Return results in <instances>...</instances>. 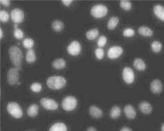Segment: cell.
<instances>
[{
  "instance_id": "32",
  "label": "cell",
  "mask_w": 164,
  "mask_h": 131,
  "mask_svg": "<svg viewBox=\"0 0 164 131\" xmlns=\"http://www.w3.org/2000/svg\"><path fill=\"white\" fill-rule=\"evenodd\" d=\"M107 39L106 37L104 35L100 36L97 43V45L100 47L104 46L106 44Z\"/></svg>"
},
{
  "instance_id": "8",
  "label": "cell",
  "mask_w": 164,
  "mask_h": 131,
  "mask_svg": "<svg viewBox=\"0 0 164 131\" xmlns=\"http://www.w3.org/2000/svg\"><path fill=\"white\" fill-rule=\"evenodd\" d=\"M11 16L12 21L15 23L22 22L24 19L23 12L19 8H15L12 10L11 12Z\"/></svg>"
},
{
  "instance_id": "20",
  "label": "cell",
  "mask_w": 164,
  "mask_h": 131,
  "mask_svg": "<svg viewBox=\"0 0 164 131\" xmlns=\"http://www.w3.org/2000/svg\"><path fill=\"white\" fill-rule=\"evenodd\" d=\"M49 131H67V128L64 124L59 122L53 124Z\"/></svg>"
},
{
  "instance_id": "1",
  "label": "cell",
  "mask_w": 164,
  "mask_h": 131,
  "mask_svg": "<svg viewBox=\"0 0 164 131\" xmlns=\"http://www.w3.org/2000/svg\"><path fill=\"white\" fill-rule=\"evenodd\" d=\"M9 54L10 60L15 67L20 70L23 58L22 52L21 49L18 47L13 46L10 47Z\"/></svg>"
},
{
  "instance_id": "9",
  "label": "cell",
  "mask_w": 164,
  "mask_h": 131,
  "mask_svg": "<svg viewBox=\"0 0 164 131\" xmlns=\"http://www.w3.org/2000/svg\"><path fill=\"white\" fill-rule=\"evenodd\" d=\"M81 50V45L80 43L77 41H72L67 48L68 53L73 56L78 55L80 53Z\"/></svg>"
},
{
  "instance_id": "4",
  "label": "cell",
  "mask_w": 164,
  "mask_h": 131,
  "mask_svg": "<svg viewBox=\"0 0 164 131\" xmlns=\"http://www.w3.org/2000/svg\"><path fill=\"white\" fill-rule=\"evenodd\" d=\"M7 110L9 113L13 117L20 118L22 116L23 112L19 105L14 102L9 103L7 105Z\"/></svg>"
},
{
  "instance_id": "35",
  "label": "cell",
  "mask_w": 164,
  "mask_h": 131,
  "mask_svg": "<svg viewBox=\"0 0 164 131\" xmlns=\"http://www.w3.org/2000/svg\"><path fill=\"white\" fill-rule=\"evenodd\" d=\"M14 36L16 39H21L24 36V33L21 30L17 28L15 29Z\"/></svg>"
},
{
  "instance_id": "13",
  "label": "cell",
  "mask_w": 164,
  "mask_h": 131,
  "mask_svg": "<svg viewBox=\"0 0 164 131\" xmlns=\"http://www.w3.org/2000/svg\"><path fill=\"white\" fill-rule=\"evenodd\" d=\"M124 112L126 117L129 119H134L136 115V111L132 106L127 105L124 108Z\"/></svg>"
},
{
  "instance_id": "14",
  "label": "cell",
  "mask_w": 164,
  "mask_h": 131,
  "mask_svg": "<svg viewBox=\"0 0 164 131\" xmlns=\"http://www.w3.org/2000/svg\"><path fill=\"white\" fill-rule=\"evenodd\" d=\"M139 110L145 114H149L152 110V107L151 104L146 101L141 102L139 105Z\"/></svg>"
},
{
  "instance_id": "11",
  "label": "cell",
  "mask_w": 164,
  "mask_h": 131,
  "mask_svg": "<svg viewBox=\"0 0 164 131\" xmlns=\"http://www.w3.org/2000/svg\"><path fill=\"white\" fill-rule=\"evenodd\" d=\"M123 78L125 82L127 84H132L134 81L135 75L131 68L126 67L124 68L123 73Z\"/></svg>"
},
{
  "instance_id": "24",
  "label": "cell",
  "mask_w": 164,
  "mask_h": 131,
  "mask_svg": "<svg viewBox=\"0 0 164 131\" xmlns=\"http://www.w3.org/2000/svg\"><path fill=\"white\" fill-rule=\"evenodd\" d=\"M52 27L54 31L56 32H59L64 28V24L61 21L56 20L53 22Z\"/></svg>"
},
{
  "instance_id": "6",
  "label": "cell",
  "mask_w": 164,
  "mask_h": 131,
  "mask_svg": "<svg viewBox=\"0 0 164 131\" xmlns=\"http://www.w3.org/2000/svg\"><path fill=\"white\" fill-rule=\"evenodd\" d=\"M77 104L76 98L72 96L66 97L62 103V107L64 110L67 111H70L75 109Z\"/></svg>"
},
{
  "instance_id": "26",
  "label": "cell",
  "mask_w": 164,
  "mask_h": 131,
  "mask_svg": "<svg viewBox=\"0 0 164 131\" xmlns=\"http://www.w3.org/2000/svg\"><path fill=\"white\" fill-rule=\"evenodd\" d=\"M121 110L117 106H115L111 109L110 112V116L113 119H116L120 115Z\"/></svg>"
},
{
  "instance_id": "27",
  "label": "cell",
  "mask_w": 164,
  "mask_h": 131,
  "mask_svg": "<svg viewBox=\"0 0 164 131\" xmlns=\"http://www.w3.org/2000/svg\"><path fill=\"white\" fill-rule=\"evenodd\" d=\"M151 47L153 51L155 53H159L161 50L162 45L158 41H154L152 43Z\"/></svg>"
},
{
  "instance_id": "36",
  "label": "cell",
  "mask_w": 164,
  "mask_h": 131,
  "mask_svg": "<svg viewBox=\"0 0 164 131\" xmlns=\"http://www.w3.org/2000/svg\"><path fill=\"white\" fill-rule=\"evenodd\" d=\"M0 2L2 5L7 7L9 6L10 4V1L8 0H1Z\"/></svg>"
},
{
  "instance_id": "31",
  "label": "cell",
  "mask_w": 164,
  "mask_h": 131,
  "mask_svg": "<svg viewBox=\"0 0 164 131\" xmlns=\"http://www.w3.org/2000/svg\"><path fill=\"white\" fill-rule=\"evenodd\" d=\"M95 53L96 58L98 59L101 60L104 57V50L101 48H97L96 49Z\"/></svg>"
},
{
  "instance_id": "38",
  "label": "cell",
  "mask_w": 164,
  "mask_h": 131,
  "mask_svg": "<svg viewBox=\"0 0 164 131\" xmlns=\"http://www.w3.org/2000/svg\"><path fill=\"white\" fill-rule=\"evenodd\" d=\"M120 131H132V130L129 128L125 127L121 129Z\"/></svg>"
},
{
  "instance_id": "30",
  "label": "cell",
  "mask_w": 164,
  "mask_h": 131,
  "mask_svg": "<svg viewBox=\"0 0 164 131\" xmlns=\"http://www.w3.org/2000/svg\"><path fill=\"white\" fill-rule=\"evenodd\" d=\"M9 16L8 12L5 10L0 11V20L3 22H6L9 20Z\"/></svg>"
},
{
  "instance_id": "17",
  "label": "cell",
  "mask_w": 164,
  "mask_h": 131,
  "mask_svg": "<svg viewBox=\"0 0 164 131\" xmlns=\"http://www.w3.org/2000/svg\"><path fill=\"white\" fill-rule=\"evenodd\" d=\"M66 65L65 60L63 58H58L54 60L52 63L53 67L57 70H60L64 68Z\"/></svg>"
},
{
  "instance_id": "40",
  "label": "cell",
  "mask_w": 164,
  "mask_h": 131,
  "mask_svg": "<svg viewBox=\"0 0 164 131\" xmlns=\"http://www.w3.org/2000/svg\"><path fill=\"white\" fill-rule=\"evenodd\" d=\"M87 131H96V129L93 127L89 128Z\"/></svg>"
},
{
  "instance_id": "12",
  "label": "cell",
  "mask_w": 164,
  "mask_h": 131,
  "mask_svg": "<svg viewBox=\"0 0 164 131\" xmlns=\"http://www.w3.org/2000/svg\"><path fill=\"white\" fill-rule=\"evenodd\" d=\"M150 89L155 94L160 93L162 90V85L161 81L157 79L153 80L151 83Z\"/></svg>"
},
{
  "instance_id": "42",
  "label": "cell",
  "mask_w": 164,
  "mask_h": 131,
  "mask_svg": "<svg viewBox=\"0 0 164 131\" xmlns=\"http://www.w3.org/2000/svg\"><path fill=\"white\" fill-rule=\"evenodd\" d=\"M17 26L18 25L17 24H16L14 26V27L15 29H16L17 28Z\"/></svg>"
},
{
  "instance_id": "29",
  "label": "cell",
  "mask_w": 164,
  "mask_h": 131,
  "mask_svg": "<svg viewBox=\"0 0 164 131\" xmlns=\"http://www.w3.org/2000/svg\"><path fill=\"white\" fill-rule=\"evenodd\" d=\"M120 5L121 7L126 11L130 10L132 7L131 2L128 1H121L120 2Z\"/></svg>"
},
{
  "instance_id": "23",
  "label": "cell",
  "mask_w": 164,
  "mask_h": 131,
  "mask_svg": "<svg viewBox=\"0 0 164 131\" xmlns=\"http://www.w3.org/2000/svg\"><path fill=\"white\" fill-rule=\"evenodd\" d=\"M99 34V30L97 29H94L87 31L86 33V36L88 40H93L98 36Z\"/></svg>"
},
{
  "instance_id": "16",
  "label": "cell",
  "mask_w": 164,
  "mask_h": 131,
  "mask_svg": "<svg viewBox=\"0 0 164 131\" xmlns=\"http://www.w3.org/2000/svg\"><path fill=\"white\" fill-rule=\"evenodd\" d=\"M153 11L155 15L160 20L164 21V7L157 5L154 6Z\"/></svg>"
},
{
  "instance_id": "33",
  "label": "cell",
  "mask_w": 164,
  "mask_h": 131,
  "mask_svg": "<svg viewBox=\"0 0 164 131\" xmlns=\"http://www.w3.org/2000/svg\"><path fill=\"white\" fill-rule=\"evenodd\" d=\"M135 34L134 30L131 28H126L123 32V35L126 37H132Z\"/></svg>"
},
{
  "instance_id": "41",
  "label": "cell",
  "mask_w": 164,
  "mask_h": 131,
  "mask_svg": "<svg viewBox=\"0 0 164 131\" xmlns=\"http://www.w3.org/2000/svg\"><path fill=\"white\" fill-rule=\"evenodd\" d=\"M162 131H164V123H163L161 127Z\"/></svg>"
},
{
  "instance_id": "39",
  "label": "cell",
  "mask_w": 164,
  "mask_h": 131,
  "mask_svg": "<svg viewBox=\"0 0 164 131\" xmlns=\"http://www.w3.org/2000/svg\"><path fill=\"white\" fill-rule=\"evenodd\" d=\"M3 36V32L2 29L1 28L0 29V38L2 39Z\"/></svg>"
},
{
  "instance_id": "7",
  "label": "cell",
  "mask_w": 164,
  "mask_h": 131,
  "mask_svg": "<svg viewBox=\"0 0 164 131\" xmlns=\"http://www.w3.org/2000/svg\"><path fill=\"white\" fill-rule=\"evenodd\" d=\"M40 104L42 107L48 110H55L58 108L57 103L51 99L42 98L40 100Z\"/></svg>"
},
{
  "instance_id": "28",
  "label": "cell",
  "mask_w": 164,
  "mask_h": 131,
  "mask_svg": "<svg viewBox=\"0 0 164 131\" xmlns=\"http://www.w3.org/2000/svg\"><path fill=\"white\" fill-rule=\"evenodd\" d=\"M34 44V41L31 38H26L23 41V44L24 48L28 49H31Z\"/></svg>"
},
{
  "instance_id": "25",
  "label": "cell",
  "mask_w": 164,
  "mask_h": 131,
  "mask_svg": "<svg viewBox=\"0 0 164 131\" xmlns=\"http://www.w3.org/2000/svg\"><path fill=\"white\" fill-rule=\"evenodd\" d=\"M119 18L116 16L111 17L109 21L107 27L109 29L112 30L116 28L119 22Z\"/></svg>"
},
{
  "instance_id": "3",
  "label": "cell",
  "mask_w": 164,
  "mask_h": 131,
  "mask_svg": "<svg viewBox=\"0 0 164 131\" xmlns=\"http://www.w3.org/2000/svg\"><path fill=\"white\" fill-rule=\"evenodd\" d=\"M91 14L94 17L100 18L105 16L108 12L106 6L102 4L96 5L91 9Z\"/></svg>"
},
{
  "instance_id": "37",
  "label": "cell",
  "mask_w": 164,
  "mask_h": 131,
  "mask_svg": "<svg viewBox=\"0 0 164 131\" xmlns=\"http://www.w3.org/2000/svg\"><path fill=\"white\" fill-rule=\"evenodd\" d=\"M62 2L63 4L66 6H69L72 2V1H66V0H63L62 1Z\"/></svg>"
},
{
  "instance_id": "18",
  "label": "cell",
  "mask_w": 164,
  "mask_h": 131,
  "mask_svg": "<svg viewBox=\"0 0 164 131\" xmlns=\"http://www.w3.org/2000/svg\"><path fill=\"white\" fill-rule=\"evenodd\" d=\"M134 66L137 70L140 71H144L146 66L143 60L141 58L136 59L134 62Z\"/></svg>"
},
{
  "instance_id": "2",
  "label": "cell",
  "mask_w": 164,
  "mask_h": 131,
  "mask_svg": "<svg viewBox=\"0 0 164 131\" xmlns=\"http://www.w3.org/2000/svg\"><path fill=\"white\" fill-rule=\"evenodd\" d=\"M66 81L61 76H52L48 78L47 84L48 87L53 90H59L62 88L65 85Z\"/></svg>"
},
{
  "instance_id": "22",
  "label": "cell",
  "mask_w": 164,
  "mask_h": 131,
  "mask_svg": "<svg viewBox=\"0 0 164 131\" xmlns=\"http://www.w3.org/2000/svg\"><path fill=\"white\" fill-rule=\"evenodd\" d=\"M38 106L35 104H34L29 107L27 110V114L30 117H34L37 115L38 113Z\"/></svg>"
},
{
  "instance_id": "15",
  "label": "cell",
  "mask_w": 164,
  "mask_h": 131,
  "mask_svg": "<svg viewBox=\"0 0 164 131\" xmlns=\"http://www.w3.org/2000/svg\"><path fill=\"white\" fill-rule=\"evenodd\" d=\"M89 112L90 115L96 118H100L103 115L102 110L95 105H92L90 107Z\"/></svg>"
},
{
  "instance_id": "34",
  "label": "cell",
  "mask_w": 164,
  "mask_h": 131,
  "mask_svg": "<svg viewBox=\"0 0 164 131\" xmlns=\"http://www.w3.org/2000/svg\"><path fill=\"white\" fill-rule=\"evenodd\" d=\"M30 88H31V90L33 92H38L41 91L42 86L39 83H35L31 85Z\"/></svg>"
},
{
  "instance_id": "21",
  "label": "cell",
  "mask_w": 164,
  "mask_h": 131,
  "mask_svg": "<svg viewBox=\"0 0 164 131\" xmlns=\"http://www.w3.org/2000/svg\"><path fill=\"white\" fill-rule=\"evenodd\" d=\"M36 59V55L34 50L32 49H29L26 55V61L29 63H32L35 61Z\"/></svg>"
},
{
  "instance_id": "10",
  "label": "cell",
  "mask_w": 164,
  "mask_h": 131,
  "mask_svg": "<svg viewBox=\"0 0 164 131\" xmlns=\"http://www.w3.org/2000/svg\"><path fill=\"white\" fill-rule=\"evenodd\" d=\"M123 52V49L122 47L119 46H114L109 49L107 55L109 58L115 59L119 57Z\"/></svg>"
},
{
  "instance_id": "19",
  "label": "cell",
  "mask_w": 164,
  "mask_h": 131,
  "mask_svg": "<svg viewBox=\"0 0 164 131\" xmlns=\"http://www.w3.org/2000/svg\"><path fill=\"white\" fill-rule=\"evenodd\" d=\"M138 32L139 34L144 36H151L153 35V31L150 28L146 26L139 27Z\"/></svg>"
},
{
  "instance_id": "5",
  "label": "cell",
  "mask_w": 164,
  "mask_h": 131,
  "mask_svg": "<svg viewBox=\"0 0 164 131\" xmlns=\"http://www.w3.org/2000/svg\"><path fill=\"white\" fill-rule=\"evenodd\" d=\"M19 68H12L9 70L7 76V81L11 85H14L19 83Z\"/></svg>"
}]
</instances>
